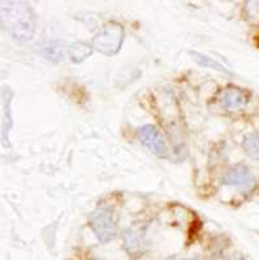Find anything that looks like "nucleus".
Segmentation results:
<instances>
[{
    "mask_svg": "<svg viewBox=\"0 0 259 260\" xmlns=\"http://www.w3.org/2000/svg\"><path fill=\"white\" fill-rule=\"evenodd\" d=\"M93 52V46L88 45L85 42H74L69 47V56L73 62H81L88 59Z\"/></svg>",
    "mask_w": 259,
    "mask_h": 260,
    "instance_id": "obj_9",
    "label": "nucleus"
},
{
    "mask_svg": "<svg viewBox=\"0 0 259 260\" xmlns=\"http://www.w3.org/2000/svg\"><path fill=\"white\" fill-rule=\"evenodd\" d=\"M138 139L142 145L159 157H167L168 147L164 137L154 125H145L138 129Z\"/></svg>",
    "mask_w": 259,
    "mask_h": 260,
    "instance_id": "obj_4",
    "label": "nucleus"
},
{
    "mask_svg": "<svg viewBox=\"0 0 259 260\" xmlns=\"http://www.w3.org/2000/svg\"><path fill=\"white\" fill-rule=\"evenodd\" d=\"M242 147L246 151L247 155L259 160V134H250L245 137Z\"/></svg>",
    "mask_w": 259,
    "mask_h": 260,
    "instance_id": "obj_11",
    "label": "nucleus"
},
{
    "mask_svg": "<svg viewBox=\"0 0 259 260\" xmlns=\"http://www.w3.org/2000/svg\"><path fill=\"white\" fill-rule=\"evenodd\" d=\"M89 222L99 242L108 243L113 240L116 234V224L113 220V213L109 208L100 207L95 210Z\"/></svg>",
    "mask_w": 259,
    "mask_h": 260,
    "instance_id": "obj_3",
    "label": "nucleus"
},
{
    "mask_svg": "<svg viewBox=\"0 0 259 260\" xmlns=\"http://www.w3.org/2000/svg\"><path fill=\"white\" fill-rule=\"evenodd\" d=\"M2 25L13 39L26 42L36 32V15L25 3L2 2Z\"/></svg>",
    "mask_w": 259,
    "mask_h": 260,
    "instance_id": "obj_1",
    "label": "nucleus"
},
{
    "mask_svg": "<svg viewBox=\"0 0 259 260\" xmlns=\"http://www.w3.org/2000/svg\"><path fill=\"white\" fill-rule=\"evenodd\" d=\"M124 248L130 256H139L145 250V240L139 232L128 231L124 237Z\"/></svg>",
    "mask_w": 259,
    "mask_h": 260,
    "instance_id": "obj_7",
    "label": "nucleus"
},
{
    "mask_svg": "<svg viewBox=\"0 0 259 260\" xmlns=\"http://www.w3.org/2000/svg\"><path fill=\"white\" fill-rule=\"evenodd\" d=\"M39 53L46 59L51 60V61H62L64 53H63V47L60 42L51 41L47 43H43L39 48Z\"/></svg>",
    "mask_w": 259,
    "mask_h": 260,
    "instance_id": "obj_8",
    "label": "nucleus"
},
{
    "mask_svg": "<svg viewBox=\"0 0 259 260\" xmlns=\"http://www.w3.org/2000/svg\"><path fill=\"white\" fill-rule=\"evenodd\" d=\"M190 56L193 57V60H194L198 65L204 67V68L214 69V71H219V72H221V73H228V74L231 73L227 68H224L220 62H218L216 60L212 59V57L206 56V55H204V53L190 51Z\"/></svg>",
    "mask_w": 259,
    "mask_h": 260,
    "instance_id": "obj_10",
    "label": "nucleus"
},
{
    "mask_svg": "<svg viewBox=\"0 0 259 260\" xmlns=\"http://www.w3.org/2000/svg\"><path fill=\"white\" fill-rule=\"evenodd\" d=\"M219 106L224 110H240L249 102V95L240 87L228 86L220 91L218 96Z\"/></svg>",
    "mask_w": 259,
    "mask_h": 260,
    "instance_id": "obj_6",
    "label": "nucleus"
},
{
    "mask_svg": "<svg viewBox=\"0 0 259 260\" xmlns=\"http://www.w3.org/2000/svg\"><path fill=\"white\" fill-rule=\"evenodd\" d=\"M165 260H195V259H176V257H168Z\"/></svg>",
    "mask_w": 259,
    "mask_h": 260,
    "instance_id": "obj_12",
    "label": "nucleus"
},
{
    "mask_svg": "<svg viewBox=\"0 0 259 260\" xmlns=\"http://www.w3.org/2000/svg\"><path fill=\"white\" fill-rule=\"evenodd\" d=\"M237 260H245V259H244V257H242V256H240L239 259H237Z\"/></svg>",
    "mask_w": 259,
    "mask_h": 260,
    "instance_id": "obj_13",
    "label": "nucleus"
},
{
    "mask_svg": "<svg viewBox=\"0 0 259 260\" xmlns=\"http://www.w3.org/2000/svg\"><path fill=\"white\" fill-rule=\"evenodd\" d=\"M92 260H99V259H92Z\"/></svg>",
    "mask_w": 259,
    "mask_h": 260,
    "instance_id": "obj_14",
    "label": "nucleus"
},
{
    "mask_svg": "<svg viewBox=\"0 0 259 260\" xmlns=\"http://www.w3.org/2000/svg\"><path fill=\"white\" fill-rule=\"evenodd\" d=\"M223 183L227 186L236 187L241 191H250L255 186V180L246 167L235 166L224 176Z\"/></svg>",
    "mask_w": 259,
    "mask_h": 260,
    "instance_id": "obj_5",
    "label": "nucleus"
},
{
    "mask_svg": "<svg viewBox=\"0 0 259 260\" xmlns=\"http://www.w3.org/2000/svg\"><path fill=\"white\" fill-rule=\"evenodd\" d=\"M124 42V27L118 22H107L93 38L92 46L95 51L106 56H113L120 51Z\"/></svg>",
    "mask_w": 259,
    "mask_h": 260,
    "instance_id": "obj_2",
    "label": "nucleus"
}]
</instances>
